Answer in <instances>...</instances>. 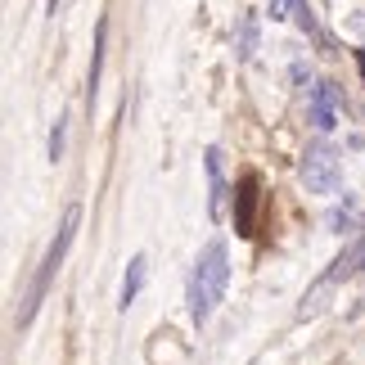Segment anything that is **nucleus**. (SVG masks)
Returning <instances> with one entry per match:
<instances>
[{
	"label": "nucleus",
	"instance_id": "obj_1",
	"mask_svg": "<svg viewBox=\"0 0 365 365\" xmlns=\"http://www.w3.org/2000/svg\"><path fill=\"white\" fill-rule=\"evenodd\" d=\"M226 284H230V248L226 240H207L190 271V320L194 325H207V316L226 298Z\"/></svg>",
	"mask_w": 365,
	"mask_h": 365
},
{
	"label": "nucleus",
	"instance_id": "obj_2",
	"mask_svg": "<svg viewBox=\"0 0 365 365\" xmlns=\"http://www.w3.org/2000/svg\"><path fill=\"white\" fill-rule=\"evenodd\" d=\"M77 221H81V207L73 203V207L63 212V221H59V235H54V244H50V252H46V262H41V271H36V279H32V289L23 293L19 325H27V320H32V312L41 307V298H46L50 279H54V271L63 266V252H68V244H73V235H77Z\"/></svg>",
	"mask_w": 365,
	"mask_h": 365
},
{
	"label": "nucleus",
	"instance_id": "obj_3",
	"mask_svg": "<svg viewBox=\"0 0 365 365\" xmlns=\"http://www.w3.org/2000/svg\"><path fill=\"white\" fill-rule=\"evenodd\" d=\"M302 185L312 194H334L343 185V153L329 145V140H312L302 153V167H298Z\"/></svg>",
	"mask_w": 365,
	"mask_h": 365
},
{
	"label": "nucleus",
	"instance_id": "obj_4",
	"mask_svg": "<svg viewBox=\"0 0 365 365\" xmlns=\"http://www.w3.org/2000/svg\"><path fill=\"white\" fill-rule=\"evenodd\" d=\"M352 271H361V257H356V244H352V248H347V252H339V257H334V262H329V271H325V275H320V279H316V284H312V289H307V298H302V307H298V320H312V316H320V312H325V307H329V293H334V289H339V284H343V279H347V275H352Z\"/></svg>",
	"mask_w": 365,
	"mask_h": 365
},
{
	"label": "nucleus",
	"instance_id": "obj_5",
	"mask_svg": "<svg viewBox=\"0 0 365 365\" xmlns=\"http://www.w3.org/2000/svg\"><path fill=\"white\" fill-rule=\"evenodd\" d=\"M307 104H312L316 131H334V126H339V108H343V86H339V81H316Z\"/></svg>",
	"mask_w": 365,
	"mask_h": 365
},
{
	"label": "nucleus",
	"instance_id": "obj_6",
	"mask_svg": "<svg viewBox=\"0 0 365 365\" xmlns=\"http://www.w3.org/2000/svg\"><path fill=\"white\" fill-rule=\"evenodd\" d=\"M203 167H207V217L221 221V212H226V172H221V149L217 145H207L203 153Z\"/></svg>",
	"mask_w": 365,
	"mask_h": 365
},
{
	"label": "nucleus",
	"instance_id": "obj_7",
	"mask_svg": "<svg viewBox=\"0 0 365 365\" xmlns=\"http://www.w3.org/2000/svg\"><path fill=\"white\" fill-rule=\"evenodd\" d=\"M252 212H257V176L244 172L235 185V230L240 235H252Z\"/></svg>",
	"mask_w": 365,
	"mask_h": 365
},
{
	"label": "nucleus",
	"instance_id": "obj_8",
	"mask_svg": "<svg viewBox=\"0 0 365 365\" xmlns=\"http://www.w3.org/2000/svg\"><path fill=\"white\" fill-rule=\"evenodd\" d=\"M145 275H149V257H145V252H135V257L126 262V275H122V289H118V307H122V312L140 298V289H145Z\"/></svg>",
	"mask_w": 365,
	"mask_h": 365
},
{
	"label": "nucleus",
	"instance_id": "obj_9",
	"mask_svg": "<svg viewBox=\"0 0 365 365\" xmlns=\"http://www.w3.org/2000/svg\"><path fill=\"white\" fill-rule=\"evenodd\" d=\"M325 226L334 230V235H352V230H361V217H356V203L347 199L343 207H334V212L325 217Z\"/></svg>",
	"mask_w": 365,
	"mask_h": 365
},
{
	"label": "nucleus",
	"instance_id": "obj_10",
	"mask_svg": "<svg viewBox=\"0 0 365 365\" xmlns=\"http://www.w3.org/2000/svg\"><path fill=\"white\" fill-rule=\"evenodd\" d=\"M104 32H108V23L95 27V59H91V86H86L91 104H95V91H100V68H104Z\"/></svg>",
	"mask_w": 365,
	"mask_h": 365
},
{
	"label": "nucleus",
	"instance_id": "obj_11",
	"mask_svg": "<svg viewBox=\"0 0 365 365\" xmlns=\"http://www.w3.org/2000/svg\"><path fill=\"white\" fill-rule=\"evenodd\" d=\"M252 50H257V19L244 14V23H240V59H252Z\"/></svg>",
	"mask_w": 365,
	"mask_h": 365
},
{
	"label": "nucleus",
	"instance_id": "obj_12",
	"mask_svg": "<svg viewBox=\"0 0 365 365\" xmlns=\"http://www.w3.org/2000/svg\"><path fill=\"white\" fill-rule=\"evenodd\" d=\"M63 140H68V113H59V122H54V131H50V163L63 158Z\"/></svg>",
	"mask_w": 365,
	"mask_h": 365
},
{
	"label": "nucleus",
	"instance_id": "obj_13",
	"mask_svg": "<svg viewBox=\"0 0 365 365\" xmlns=\"http://www.w3.org/2000/svg\"><path fill=\"white\" fill-rule=\"evenodd\" d=\"M293 19H298L302 32H316V14H312V5H307V0H298V14H293Z\"/></svg>",
	"mask_w": 365,
	"mask_h": 365
},
{
	"label": "nucleus",
	"instance_id": "obj_14",
	"mask_svg": "<svg viewBox=\"0 0 365 365\" xmlns=\"http://www.w3.org/2000/svg\"><path fill=\"white\" fill-rule=\"evenodd\" d=\"M298 14V0H271V19H293Z\"/></svg>",
	"mask_w": 365,
	"mask_h": 365
},
{
	"label": "nucleus",
	"instance_id": "obj_15",
	"mask_svg": "<svg viewBox=\"0 0 365 365\" xmlns=\"http://www.w3.org/2000/svg\"><path fill=\"white\" fill-rule=\"evenodd\" d=\"M352 32H356V36L365 41V9H361V14H356V19H352Z\"/></svg>",
	"mask_w": 365,
	"mask_h": 365
},
{
	"label": "nucleus",
	"instance_id": "obj_16",
	"mask_svg": "<svg viewBox=\"0 0 365 365\" xmlns=\"http://www.w3.org/2000/svg\"><path fill=\"white\" fill-rule=\"evenodd\" d=\"M46 14L54 19V14H59V0H46Z\"/></svg>",
	"mask_w": 365,
	"mask_h": 365
}]
</instances>
